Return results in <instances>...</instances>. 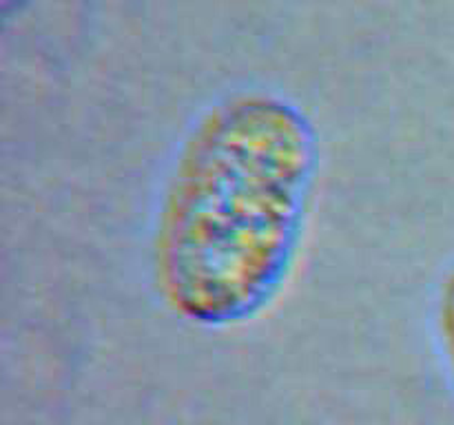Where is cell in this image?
Segmentation results:
<instances>
[{
	"mask_svg": "<svg viewBox=\"0 0 454 425\" xmlns=\"http://www.w3.org/2000/svg\"><path fill=\"white\" fill-rule=\"evenodd\" d=\"M9 3H20V0H4V4H9Z\"/></svg>",
	"mask_w": 454,
	"mask_h": 425,
	"instance_id": "obj_3",
	"label": "cell"
},
{
	"mask_svg": "<svg viewBox=\"0 0 454 425\" xmlns=\"http://www.w3.org/2000/svg\"><path fill=\"white\" fill-rule=\"evenodd\" d=\"M319 140L297 102L235 91L180 137L151 221V279L182 323L233 330L264 317L295 274Z\"/></svg>",
	"mask_w": 454,
	"mask_h": 425,
	"instance_id": "obj_1",
	"label": "cell"
},
{
	"mask_svg": "<svg viewBox=\"0 0 454 425\" xmlns=\"http://www.w3.org/2000/svg\"><path fill=\"white\" fill-rule=\"evenodd\" d=\"M434 335L454 381V264L443 273L434 292Z\"/></svg>",
	"mask_w": 454,
	"mask_h": 425,
	"instance_id": "obj_2",
	"label": "cell"
}]
</instances>
